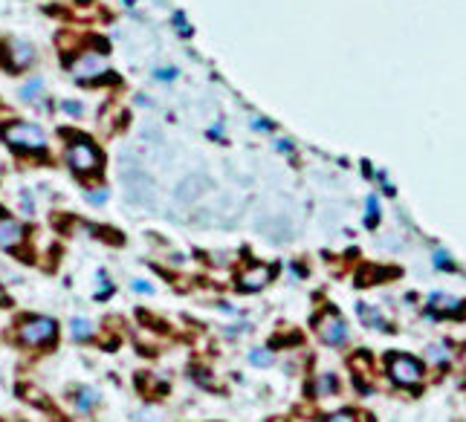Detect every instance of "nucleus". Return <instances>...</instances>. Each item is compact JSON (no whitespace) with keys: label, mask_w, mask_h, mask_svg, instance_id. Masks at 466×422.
Returning a JSON list of instances; mask_svg holds the SVG:
<instances>
[{"label":"nucleus","mask_w":466,"mask_h":422,"mask_svg":"<svg viewBox=\"0 0 466 422\" xmlns=\"http://www.w3.org/2000/svg\"><path fill=\"white\" fill-rule=\"evenodd\" d=\"M6 145L18 148V151H44L47 148V134L32 121H9L4 131Z\"/></svg>","instance_id":"nucleus-1"},{"label":"nucleus","mask_w":466,"mask_h":422,"mask_svg":"<svg viewBox=\"0 0 466 422\" xmlns=\"http://www.w3.org/2000/svg\"><path fill=\"white\" fill-rule=\"evenodd\" d=\"M67 165L78 177H88V174H96L102 168V151L90 142V139H73L67 145Z\"/></svg>","instance_id":"nucleus-2"},{"label":"nucleus","mask_w":466,"mask_h":422,"mask_svg":"<svg viewBox=\"0 0 466 422\" xmlns=\"http://www.w3.org/2000/svg\"><path fill=\"white\" fill-rule=\"evenodd\" d=\"M55 332H58V324L53 318H44V315H32V318H23L21 321V342L26 347L53 345L55 342Z\"/></svg>","instance_id":"nucleus-3"},{"label":"nucleus","mask_w":466,"mask_h":422,"mask_svg":"<svg viewBox=\"0 0 466 422\" xmlns=\"http://www.w3.org/2000/svg\"><path fill=\"white\" fill-rule=\"evenodd\" d=\"M388 373H391V379H394L397 385H406V388L417 385L420 379H423L420 362L411 359V356H406V353H391V359H388Z\"/></svg>","instance_id":"nucleus-4"},{"label":"nucleus","mask_w":466,"mask_h":422,"mask_svg":"<svg viewBox=\"0 0 466 422\" xmlns=\"http://www.w3.org/2000/svg\"><path fill=\"white\" fill-rule=\"evenodd\" d=\"M316 330H319V339H322L324 345L339 347V345H345V342H348V327H345V321L339 318L336 313H324V315H319V318H316Z\"/></svg>","instance_id":"nucleus-5"},{"label":"nucleus","mask_w":466,"mask_h":422,"mask_svg":"<svg viewBox=\"0 0 466 422\" xmlns=\"http://www.w3.org/2000/svg\"><path fill=\"white\" fill-rule=\"evenodd\" d=\"M70 72L78 81H96V78H102L107 72V64H105V58L99 53H84L70 64Z\"/></svg>","instance_id":"nucleus-6"},{"label":"nucleus","mask_w":466,"mask_h":422,"mask_svg":"<svg viewBox=\"0 0 466 422\" xmlns=\"http://www.w3.org/2000/svg\"><path fill=\"white\" fill-rule=\"evenodd\" d=\"M21 240H23V226L6 215H0V249H15Z\"/></svg>","instance_id":"nucleus-7"},{"label":"nucleus","mask_w":466,"mask_h":422,"mask_svg":"<svg viewBox=\"0 0 466 422\" xmlns=\"http://www.w3.org/2000/svg\"><path fill=\"white\" fill-rule=\"evenodd\" d=\"M32 58H35V50L26 44V40H12V44L6 47V61H9V67H15V70L29 67Z\"/></svg>","instance_id":"nucleus-8"},{"label":"nucleus","mask_w":466,"mask_h":422,"mask_svg":"<svg viewBox=\"0 0 466 422\" xmlns=\"http://www.w3.org/2000/svg\"><path fill=\"white\" fill-rule=\"evenodd\" d=\"M270 278H272L270 266H252L238 278V283H240V289H261L270 283Z\"/></svg>","instance_id":"nucleus-9"},{"label":"nucleus","mask_w":466,"mask_h":422,"mask_svg":"<svg viewBox=\"0 0 466 422\" xmlns=\"http://www.w3.org/2000/svg\"><path fill=\"white\" fill-rule=\"evenodd\" d=\"M70 332H73V339H75V342H88L90 335H93V324H90V321H84V318H73Z\"/></svg>","instance_id":"nucleus-10"},{"label":"nucleus","mask_w":466,"mask_h":422,"mask_svg":"<svg viewBox=\"0 0 466 422\" xmlns=\"http://www.w3.org/2000/svg\"><path fill=\"white\" fill-rule=\"evenodd\" d=\"M73 394H75V399H78V408H81V411H93V405H96V399H99V394H96V391H90V388H75Z\"/></svg>","instance_id":"nucleus-11"},{"label":"nucleus","mask_w":466,"mask_h":422,"mask_svg":"<svg viewBox=\"0 0 466 422\" xmlns=\"http://www.w3.org/2000/svg\"><path fill=\"white\" fill-rule=\"evenodd\" d=\"M197 185H203L200 177H189V180L177 188V200H194V197H197Z\"/></svg>","instance_id":"nucleus-12"},{"label":"nucleus","mask_w":466,"mask_h":422,"mask_svg":"<svg viewBox=\"0 0 466 422\" xmlns=\"http://www.w3.org/2000/svg\"><path fill=\"white\" fill-rule=\"evenodd\" d=\"M41 90H44V84H41L38 78H32V81H26V84H23L21 99H23V102H35V99L41 96Z\"/></svg>","instance_id":"nucleus-13"},{"label":"nucleus","mask_w":466,"mask_h":422,"mask_svg":"<svg viewBox=\"0 0 466 422\" xmlns=\"http://www.w3.org/2000/svg\"><path fill=\"white\" fill-rule=\"evenodd\" d=\"M426 356H429L432 364H446V362H449V347H446V345H432Z\"/></svg>","instance_id":"nucleus-14"},{"label":"nucleus","mask_w":466,"mask_h":422,"mask_svg":"<svg viewBox=\"0 0 466 422\" xmlns=\"http://www.w3.org/2000/svg\"><path fill=\"white\" fill-rule=\"evenodd\" d=\"M249 362L255 364V367H270L272 364V353L270 350H252L249 353Z\"/></svg>","instance_id":"nucleus-15"},{"label":"nucleus","mask_w":466,"mask_h":422,"mask_svg":"<svg viewBox=\"0 0 466 422\" xmlns=\"http://www.w3.org/2000/svg\"><path fill=\"white\" fill-rule=\"evenodd\" d=\"M319 394H333L336 391V382H333V376H322L319 379V385H316Z\"/></svg>","instance_id":"nucleus-16"},{"label":"nucleus","mask_w":466,"mask_h":422,"mask_svg":"<svg viewBox=\"0 0 466 422\" xmlns=\"http://www.w3.org/2000/svg\"><path fill=\"white\" fill-rule=\"evenodd\" d=\"M359 313H362V321H365V324H374V327H383V318H379L376 313H368V307H359Z\"/></svg>","instance_id":"nucleus-17"},{"label":"nucleus","mask_w":466,"mask_h":422,"mask_svg":"<svg viewBox=\"0 0 466 422\" xmlns=\"http://www.w3.org/2000/svg\"><path fill=\"white\" fill-rule=\"evenodd\" d=\"M324 422H356V416H354V413H348V411H339V413L327 416Z\"/></svg>","instance_id":"nucleus-18"},{"label":"nucleus","mask_w":466,"mask_h":422,"mask_svg":"<svg viewBox=\"0 0 466 422\" xmlns=\"http://www.w3.org/2000/svg\"><path fill=\"white\" fill-rule=\"evenodd\" d=\"M64 110L70 113V116H81L84 110H81V104L78 102H64Z\"/></svg>","instance_id":"nucleus-19"},{"label":"nucleus","mask_w":466,"mask_h":422,"mask_svg":"<svg viewBox=\"0 0 466 422\" xmlns=\"http://www.w3.org/2000/svg\"><path fill=\"white\" fill-rule=\"evenodd\" d=\"M88 200H90V202H96V205H102V202L107 200V194H105V191H96V194L90 191V194H88Z\"/></svg>","instance_id":"nucleus-20"},{"label":"nucleus","mask_w":466,"mask_h":422,"mask_svg":"<svg viewBox=\"0 0 466 422\" xmlns=\"http://www.w3.org/2000/svg\"><path fill=\"white\" fill-rule=\"evenodd\" d=\"M134 289H137V292H154V286H151L148 281H134Z\"/></svg>","instance_id":"nucleus-21"},{"label":"nucleus","mask_w":466,"mask_h":422,"mask_svg":"<svg viewBox=\"0 0 466 422\" xmlns=\"http://www.w3.org/2000/svg\"><path fill=\"white\" fill-rule=\"evenodd\" d=\"M460 359H463V367H466V350H463V356H460Z\"/></svg>","instance_id":"nucleus-22"},{"label":"nucleus","mask_w":466,"mask_h":422,"mask_svg":"<svg viewBox=\"0 0 466 422\" xmlns=\"http://www.w3.org/2000/svg\"><path fill=\"white\" fill-rule=\"evenodd\" d=\"M0 301H4V289H0Z\"/></svg>","instance_id":"nucleus-23"}]
</instances>
